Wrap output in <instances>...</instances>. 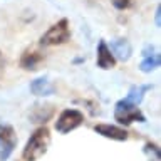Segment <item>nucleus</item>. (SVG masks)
Segmentation results:
<instances>
[{"mask_svg":"<svg viewBox=\"0 0 161 161\" xmlns=\"http://www.w3.org/2000/svg\"><path fill=\"white\" fill-rule=\"evenodd\" d=\"M17 146V134L12 126L0 124V161H7Z\"/></svg>","mask_w":161,"mask_h":161,"instance_id":"39448f33","label":"nucleus"},{"mask_svg":"<svg viewBox=\"0 0 161 161\" xmlns=\"http://www.w3.org/2000/svg\"><path fill=\"white\" fill-rule=\"evenodd\" d=\"M55 113V108L52 104H35L32 111L29 113V119L34 124H45L47 121L52 119Z\"/></svg>","mask_w":161,"mask_h":161,"instance_id":"423d86ee","label":"nucleus"},{"mask_svg":"<svg viewBox=\"0 0 161 161\" xmlns=\"http://www.w3.org/2000/svg\"><path fill=\"white\" fill-rule=\"evenodd\" d=\"M96 62H97V67L108 70V69H113L116 65V59L113 52L109 50L108 44L104 42V40H101L97 44V59H96Z\"/></svg>","mask_w":161,"mask_h":161,"instance_id":"9d476101","label":"nucleus"},{"mask_svg":"<svg viewBox=\"0 0 161 161\" xmlns=\"http://www.w3.org/2000/svg\"><path fill=\"white\" fill-rule=\"evenodd\" d=\"M42 62H44V54L32 49L24 50L22 57H20V67L24 70H37Z\"/></svg>","mask_w":161,"mask_h":161,"instance_id":"6e6552de","label":"nucleus"},{"mask_svg":"<svg viewBox=\"0 0 161 161\" xmlns=\"http://www.w3.org/2000/svg\"><path fill=\"white\" fill-rule=\"evenodd\" d=\"M111 52H113L114 59H119L126 62V60H129L131 54H133V47H131L129 40L128 39H114L111 40Z\"/></svg>","mask_w":161,"mask_h":161,"instance_id":"1a4fd4ad","label":"nucleus"},{"mask_svg":"<svg viewBox=\"0 0 161 161\" xmlns=\"http://www.w3.org/2000/svg\"><path fill=\"white\" fill-rule=\"evenodd\" d=\"M84 123V116L77 109H64L55 121V131L60 134H67Z\"/></svg>","mask_w":161,"mask_h":161,"instance_id":"20e7f679","label":"nucleus"},{"mask_svg":"<svg viewBox=\"0 0 161 161\" xmlns=\"http://www.w3.org/2000/svg\"><path fill=\"white\" fill-rule=\"evenodd\" d=\"M113 2V5L118 10H128L133 7V3H134V0H111Z\"/></svg>","mask_w":161,"mask_h":161,"instance_id":"2eb2a0df","label":"nucleus"},{"mask_svg":"<svg viewBox=\"0 0 161 161\" xmlns=\"http://www.w3.org/2000/svg\"><path fill=\"white\" fill-rule=\"evenodd\" d=\"M30 92L39 97H47L55 92V87L47 77H37L30 82Z\"/></svg>","mask_w":161,"mask_h":161,"instance_id":"f8f14e48","label":"nucleus"},{"mask_svg":"<svg viewBox=\"0 0 161 161\" xmlns=\"http://www.w3.org/2000/svg\"><path fill=\"white\" fill-rule=\"evenodd\" d=\"M94 131L97 134H101L103 138H108L113 141H126L129 138L126 129L119 128V126H113V124H96Z\"/></svg>","mask_w":161,"mask_h":161,"instance_id":"0eeeda50","label":"nucleus"},{"mask_svg":"<svg viewBox=\"0 0 161 161\" xmlns=\"http://www.w3.org/2000/svg\"><path fill=\"white\" fill-rule=\"evenodd\" d=\"M151 89V86L149 84H144V86H133V87L129 89V92L128 96H126V101H129V103H133L136 106H139L141 104V101L144 99V94L148 92V91Z\"/></svg>","mask_w":161,"mask_h":161,"instance_id":"ddd939ff","label":"nucleus"},{"mask_svg":"<svg viewBox=\"0 0 161 161\" xmlns=\"http://www.w3.org/2000/svg\"><path fill=\"white\" fill-rule=\"evenodd\" d=\"M3 70H5V60H3L2 52H0V79H2V75H3Z\"/></svg>","mask_w":161,"mask_h":161,"instance_id":"dca6fc26","label":"nucleus"},{"mask_svg":"<svg viewBox=\"0 0 161 161\" xmlns=\"http://www.w3.org/2000/svg\"><path fill=\"white\" fill-rule=\"evenodd\" d=\"M144 153L149 156V159H153V161H159V148L156 144L153 143H148L144 146Z\"/></svg>","mask_w":161,"mask_h":161,"instance_id":"4468645a","label":"nucleus"},{"mask_svg":"<svg viewBox=\"0 0 161 161\" xmlns=\"http://www.w3.org/2000/svg\"><path fill=\"white\" fill-rule=\"evenodd\" d=\"M50 143V133L45 126H40L30 134V138L25 144V148L22 151V158L24 161H37L47 153Z\"/></svg>","mask_w":161,"mask_h":161,"instance_id":"f257e3e1","label":"nucleus"},{"mask_svg":"<svg viewBox=\"0 0 161 161\" xmlns=\"http://www.w3.org/2000/svg\"><path fill=\"white\" fill-rule=\"evenodd\" d=\"M159 17H161V8L158 7L156 8V25H158V27H159Z\"/></svg>","mask_w":161,"mask_h":161,"instance_id":"f3484780","label":"nucleus"},{"mask_svg":"<svg viewBox=\"0 0 161 161\" xmlns=\"http://www.w3.org/2000/svg\"><path fill=\"white\" fill-rule=\"evenodd\" d=\"M70 39V30H69V22L67 19H60L57 24H54L52 27L40 37V45L44 47H50V45H60L65 44Z\"/></svg>","mask_w":161,"mask_h":161,"instance_id":"7ed1b4c3","label":"nucleus"},{"mask_svg":"<svg viewBox=\"0 0 161 161\" xmlns=\"http://www.w3.org/2000/svg\"><path fill=\"white\" fill-rule=\"evenodd\" d=\"M159 55L154 52V49L151 47V45H146L144 50H143V60H141L139 64V70L141 72H151V70L158 69L159 67Z\"/></svg>","mask_w":161,"mask_h":161,"instance_id":"9b49d317","label":"nucleus"},{"mask_svg":"<svg viewBox=\"0 0 161 161\" xmlns=\"http://www.w3.org/2000/svg\"><path fill=\"white\" fill-rule=\"evenodd\" d=\"M114 119L123 126H129L133 123H144L146 118L136 104L126 99H121L114 106Z\"/></svg>","mask_w":161,"mask_h":161,"instance_id":"f03ea898","label":"nucleus"}]
</instances>
